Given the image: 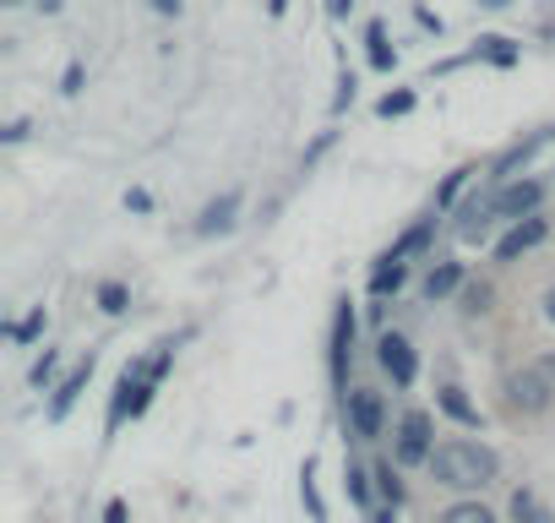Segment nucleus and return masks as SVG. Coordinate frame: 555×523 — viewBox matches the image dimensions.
<instances>
[{
    "label": "nucleus",
    "mask_w": 555,
    "mask_h": 523,
    "mask_svg": "<svg viewBox=\"0 0 555 523\" xmlns=\"http://www.w3.org/2000/svg\"><path fill=\"white\" fill-rule=\"evenodd\" d=\"M311 474H317V463L306 458V469H300V490H306V507H311V518L322 523V518H327V507H322V496H317V480H311Z\"/></svg>",
    "instance_id": "22"
},
{
    "label": "nucleus",
    "mask_w": 555,
    "mask_h": 523,
    "mask_svg": "<svg viewBox=\"0 0 555 523\" xmlns=\"http://www.w3.org/2000/svg\"><path fill=\"white\" fill-rule=\"evenodd\" d=\"M126 301H131V295H126V284H99V306H104L109 317H120V311H126Z\"/></svg>",
    "instance_id": "25"
},
{
    "label": "nucleus",
    "mask_w": 555,
    "mask_h": 523,
    "mask_svg": "<svg viewBox=\"0 0 555 523\" xmlns=\"http://www.w3.org/2000/svg\"><path fill=\"white\" fill-rule=\"evenodd\" d=\"M403 279H409L403 262L382 256V262H376V273H371V295H376V301H387V295H398V290H403Z\"/></svg>",
    "instance_id": "14"
},
{
    "label": "nucleus",
    "mask_w": 555,
    "mask_h": 523,
    "mask_svg": "<svg viewBox=\"0 0 555 523\" xmlns=\"http://www.w3.org/2000/svg\"><path fill=\"white\" fill-rule=\"evenodd\" d=\"M234 213H240V191L212 196V202L202 207V218H196V234H229V229H234Z\"/></svg>",
    "instance_id": "12"
},
{
    "label": "nucleus",
    "mask_w": 555,
    "mask_h": 523,
    "mask_svg": "<svg viewBox=\"0 0 555 523\" xmlns=\"http://www.w3.org/2000/svg\"><path fill=\"white\" fill-rule=\"evenodd\" d=\"M436 523H495V512H490L479 496H463V501H452Z\"/></svg>",
    "instance_id": "16"
},
{
    "label": "nucleus",
    "mask_w": 555,
    "mask_h": 523,
    "mask_svg": "<svg viewBox=\"0 0 555 523\" xmlns=\"http://www.w3.org/2000/svg\"><path fill=\"white\" fill-rule=\"evenodd\" d=\"M371 474H376V490H382V501H387V507H398V501H403V480H398V469H392V463H376Z\"/></svg>",
    "instance_id": "20"
},
{
    "label": "nucleus",
    "mask_w": 555,
    "mask_h": 523,
    "mask_svg": "<svg viewBox=\"0 0 555 523\" xmlns=\"http://www.w3.org/2000/svg\"><path fill=\"white\" fill-rule=\"evenodd\" d=\"M284 7H289V0H267V12H272V17H284Z\"/></svg>",
    "instance_id": "37"
},
{
    "label": "nucleus",
    "mask_w": 555,
    "mask_h": 523,
    "mask_svg": "<svg viewBox=\"0 0 555 523\" xmlns=\"http://www.w3.org/2000/svg\"><path fill=\"white\" fill-rule=\"evenodd\" d=\"M479 7H485V12H506V7H512V0H479Z\"/></svg>",
    "instance_id": "35"
},
{
    "label": "nucleus",
    "mask_w": 555,
    "mask_h": 523,
    "mask_svg": "<svg viewBox=\"0 0 555 523\" xmlns=\"http://www.w3.org/2000/svg\"><path fill=\"white\" fill-rule=\"evenodd\" d=\"M169 360H175V344H164V349H153L147 360H137V366L120 371V387H115V404H109V431H115L126 414H142V409L153 404V387L164 382Z\"/></svg>",
    "instance_id": "2"
},
{
    "label": "nucleus",
    "mask_w": 555,
    "mask_h": 523,
    "mask_svg": "<svg viewBox=\"0 0 555 523\" xmlns=\"http://www.w3.org/2000/svg\"><path fill=\"white\" fill-rule=\"evenodd\" d=\"M0 7H28V0H0ZM44 7H55V0H44Z\"/></svg>",
    "instance_id": "38"
},
{
    "label": "nucleus",
    "mask_w": 555,
    "mask_h": 523,
    "mask_svg": "<svg viewBox=\"0 0 555 523\" xmlns=\"http://www.w3.org/2000/svg\"><path fill=\"white\" fill-rule=\"evenodd\" d=\"M153 12L158 17H180V0H153Z\"/></svg>",
    "instance_id": "32"
},
{
    "label": "nucleus",
    "mask_w": 555,
    "mask_h": 523,
    "mask_svg": "<svg viewBox=\"0 0 555 523\" xmlns=\"http://www.w3.org/2000/svg\"><path fill=\"white\" fill-rule=\"evenodd\" d=\"M550 398H555V382H550L539 366H522V371L506 377V404H512V409H522V414H544Z\"/></svg>",
    "instance_id": "4"
},
{
    "label": "nucleus",
    "mask_w": 555,
    "mask_h": 523,
    "mask_svg": "<svg viewBox=\"0 0 555 523\" xmlns=\"http://www.w3.org/2000/svg\"><path fill=\"white\" fill-rule=\"evenodd\" d=\"M39 328H44V311H34V317H28V322H23V328H12V339H34V333H39Z\"/></svg>",
    "instance_id": "27"
},
{
    "label": "nucleus",
    "mask_w": 555,
    "mask_h": 523,
    "mask_svg": "<svg viewBox=\"0 0 555 523\" xmlns=\"http://www.w3.org/2000/svg\"><path fill=\"white\" fill-rule=\"evenodd\" d=\"M82 88V66H66V82H61V93H77Z\"/></svg>",
    "instance_id": "29"
},
{
    "label": "nucleus",
    "mask_w": 555,
    "mask_h": 523,
    "mask_svg": "<svg viewBox=\"0 0 555 523\" xmlns=\"http://www.w3.org/2000/svg\"><path fill=\"white\" fill-rule=\"evenodd\" d=\"M539 202H544V180H533V175L506 180V186H495V191H490V207H495V218H506V224L533 218V213H539Z\"/></svg>",
    "instance_id": "3"
},
{
    "label": "nucleus",
    "mask_w": 555,
    "mask_h": 523,
    "mask_svg": "<svg viewBox=\"0 0 555 523\" xmlns=\"http://www.w3.org/2000/svg\"><path fill=\"white\" fill-rule=\"evenodd\" d=\"M539 371H544V377L555 382V355H544V360H539Z\"/></svg>",
    "instance_id": "36"
},
{
    "label": "nucleus",
    "mask_w": 555,
    "mask_h": 523,
    "mask_svg": "<svg viewBox=\"0 0 555 523\" xmlns=\"http://www.w3.org/2000/svg\"><path fill=\"white\" fill-rule=\"evenodd\" d=\"M479 55H490L495 66H512V61H517V50H512V39H495V34H490V39H479Z\"/></svg>",
    "instance_id": "23"
},
{
    "label": "nucleus",
    "mask_w": 555,
    "mask_h": 523,
    "mask_svg": "<svg viewBox=\"0 0 555 523\" xmlns=\"http://www.w3.org/2000/svg\"><path fill=\"white\" fill-rule=\"evenodd\" d=\"M457 295H463V311H474V317H485V311H490V301H495V290H490V284H463Z\"/></svg>",
    "instance_id": "21"
},
{
    "label": "nucleus",
    "mask_w": 555,
    "mask_h": 523,
    "mask_svg": "<svg viewBox=\"0 0 555 523\" xmlns=\"http://www.w3.org/2000/svg\"><path fill=\"white\" fill-rule=\"evenodd\" d=\"M349 355H354V306L338 301V317H333V382H338V393H349Z\"/></svg>",
    "instance_id": "8"
},
{
    "label": "nucleus",
    "mask_w": 555,
    "mask_h": 523,
    "mask_svg": "<svg viewBox=\"0 0 555 523\" xmlns=\"http://www.w3.org/2000/svg\"><path fill=\"white\" fill-rule=\"evenodd\" d=\"M539 306H544V322H550V328H555V284H550V290H544V301H539Z\"/></svg>",
    "instance_id": "33"
},
{
    "label": "nucleus",
    "mask_w": 555,
    "mask_h": 523,
    "mask_svg": "<svg viewBox=\"0 0 555 523\" xmlns=\"http://www.w3.org/2000/svg\"><path fill=\"white\" fill-rule=\"evenodd\" d=\"M349 99H354V77H349V72H344V77H338V110H344V104H349Z\"/></svg>",
    "instance_id": "30"
},
{
    "label": "nucleus",
    "mask_w": 555,
    "mask_h": 523,
    "mask_svg": "<svg viewBox=\"0 0 555 523\" xmlns=\"http://www.w3.org/2000/svg\"><path fill=\"white\" fill-rule=\"evenodd\" d=\"M376 366H382L398 387H414V377H420V355H414V344H409L403 333H382V339H376Z\"/></svg>",
    "instance_id": "6"
},
{
    "label": "nucleus",
    "mask_w": 555,
    "mask_h": 523,
    "mask_svg": "<svg viewBox=\"0 0 555 523\" xmlns=\"http://www.w3.org/2000/svg\"><path fill=\"white\" fill-rule=\"evenodd\" d=\"M436 452V420L430 409H409L398 420V463H430Z\"/></svg>",
    "instance_id": "5"
},
{
    "label": "nucleus",
    "mask_w": 555,
    "mask_h": 523,
    "mask_svg": "<svg viewBox=\"0 0 555 523\" xmlns=\"http://www.w3.org/2000/svg\"><path fill=\"white\" fill-rule=\"evenodd\" d=\"M436 404H441V414H452L463 431H479V409L463 398V387H441V393H436Z\"/></svg>",
    "instance_id": "15"
},
{
    "label": "nucleus",
    "mask_w": 555,
    "mask_h": 523,
    "mask_svg": "<svg viewBox=\"0 0 555 523\" xmlns=\"http://www.w3.org/2000/svg\"><path fill=\"white\" fill-rule=\"evenodd\" d=\"M506 512H512V523H555V512H550V507L539 501V490H528V485H517V490H512Z\"/></svg>",
    "instance_id": "13"
},
{
    "label": "nucleus",
    "mask_w": 555,
    "mask_h": 523,
    "mask_svg": "<svg viewBox=\"0 0 555 523\" xmlns=\"http://www.w3.org/2000/svg\"><path fill=\"white\" fill-rule=\"evenodd\" d=\"M468 175H474V169H468V164H463V169H452V175H447V186H441V191H436V207H452V202H457V191H463V186H468Z\"/></svg>",
    "instance_id": "24"
},
{
    "label": "nucleus",
    "mask_w": 555,
    "mask_h": 523,
    "mask_svg": "<svg viewBox=\"0 0 555 523\" xmlns=\"http://www.w3.org/2000/svg\"><path fill=\"white\" fill-rule=\"evenodd\" d=\"M430 234H436V218H420V224H414V229H409V234H403V240L387 251V256H392V262H403V256L425 251V245H430Z\"/></svg>",
    "instance_id": "17"
},
{
    "label": "nucleus",
    "mask_w": 555,
    "mask_h": 523,
    "mask_svg": "<svg viewBox=\"0 0 555 523\" xmlns=\"http://www.w3.org/2000/svg\"><path fill=\"white\" fill-rule=\"evenodd\" d=\"M425 469L447 490H485L501 474V458H495V447H485L474 436H452V442H436V452H430Z\"/></svg>",
    "instance_id": "1"
},
{
    "label": "nucleus",
    "mask_w": 555,
    "mask_h": 523,
    "mask_svg": "<svg viewBox=\"0 0 555 523\" xmlns=\"http://www.w3.org/2000/svg\"><path fill=\"white\" fill-rule=\"evenodd\" d=\"M371 523H398V507H382V512H376Z\"/></svg>",
    "instance_id": "34"
},
{
    "label": "nucleus",
    "mask_w": 555,
    "mask_h": 523,
    "mask_svg": "<svg viewBox=\"0 0 555 523\" xmlns=\"http://www.w3.org/2000/svg\"><path fill=\"white\" fill-rule=\"evenodd\" d=\"M544 234H550V224L533 213V218H517L501 240H495V262H517L522 251H533V245H544Z\"/></svg>",
    "instance_id": "9"
},
{
    "label": "nucleus",
    "mask_w": 555,
    "mask_h": 523,
    "mask_svg": "<svg viewBox=\"0 0 555 523\" xmlns=\"http://www.w3.org/2000/svg\"><path fill=\"white\" fill-rule=\"evenodd\" d=\"M365 44H371V66H376V72H392V66H398V55H392V44H387V28H382V23H371Z\"/></svg>",
    "instance_id": "18"
},
{
    "label": "nucleus",
    "mask_w": 555,
    "mask_h": 523,
    "mask_svg": "<svg viewBox=\"0 0 555 523\" xmlns=\"http://www.w3.org/2000/svg\"><path fill=\"white\" fill-rule=\"evenodd\" d=\"M104 523H126V501H109L104 507Z\"/></svg>",
    "instance_id": "31"
},
{
    "label": "nucleus",
    "mask_w": 555,
    "mask_h": 523,
    "mask_svg": "<svg viewBox=\"0 0 555 523\" xmlns=\"http://www.w3.org/2000/svg\"><path fill=\"white\" fill-rule=\"evenodd\" d=\"M50 377H55V355H44V360H39V366H34V387H44V382H50Z\"/></svg>",
    "instance_id": "28"
},
{
    "label": "nucleus",
    "mask_w": 555,
    "mask_h": 523,
    "mask_svg": "<svg viewBox=\"0 0 555 523\" xmlns=\"http://www.w3.org/2000/svg\"><path fill=\"white\" fill-rule=\"evenodd\" d=\"M371 480H376V474H371V469H360V463H349V469H344V490H349V501H354V507H371Z\"/></svg>",
    "instance_id": "19"
},
{
    "label": "nucleus",
    "mask_w": 555,
    "mask_h": 523,
    "mask_svg": "<svg viewBox=\"0 0 555 523\" xmlns=\"http://www.w3.org/2000/svg\"><path fill=\"white\" fill-rule=\"evenodd\" d=\"M468 279H463V262H436V268L425 273V284H420V295L436 306V301H447V295H457Z\"/></svg>",
    "instance_id": "11"
},
{
    "label": "nucleus",
    "mask_w": 555,
    "mask_h": 523,
    "mask_svg": "<svg viewBox=\"0 0 555 523\" xmlns=\"http://www.w3.org/2000/svg\"><path fill=\"white\" fill-rule=\"evenodd\" d=\"M409 110H414V93H387V99L376 104V115H382V120H392V115H409Z\"/></svg>",
    "instance_id": "26"
},
{
    "label": "nucleus",
    "mask_w": 555,
    "mask_h": 523,
    "mask_svg": "<svg viewBox=\"0 0 555 523\" xmlns=\"http://www.w3.org/2000/svg\"><path fill=\"white\" fill-rule=\"evenodd\" d=\"M344 409H349V431H354L360 442H376V436H382V420H387L382 393H371V387H349V393H344Z\"/></svg>",
    "instance_id": "7"
},
{
    "label": "nucleus",
    "mask_w": 555,
    "mask_h": 523,
    "mask_svg": "<svg viewBox=\"0 0 555 523\" xmlns=\"http://www.w3.org/2000/svg\"><path fill=\"white\" fill-rule=\"evenodd\" d=\"M88 377H93V355H88V360H77V366L66 371V382H61V387H55V398H50V420H66V414H72V404L82 398Z\"/></svg>",
    "instance_id": "10"
}]
</instances>
